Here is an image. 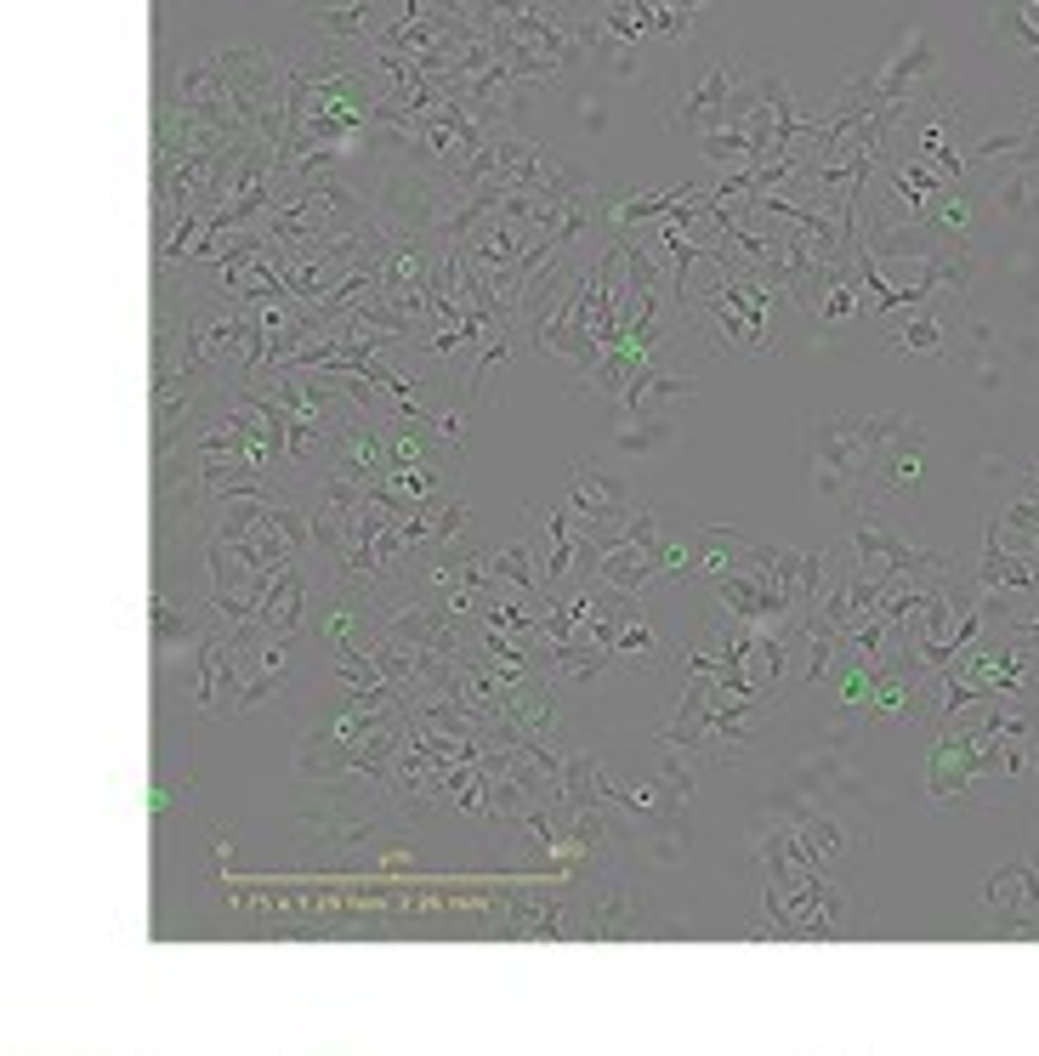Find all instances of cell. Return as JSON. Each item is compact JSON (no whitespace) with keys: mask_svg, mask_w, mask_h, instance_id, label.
I'll return each instance as SVG.
<instances>
[{"mask_svg":"<svg viewBox=\"0 0 1039 1056\" xmlns=\"http://www.w3.org/2000/svg\"><path fill=\"white\" fill-rule=\"evenodd\" d=\"M988 898L1005 903L1011 915H1028V909H1039V875L1028 869V863H1011V869H1000V875H994Z\"/></svg>","mask_w":1039,"mask_h":1056,"instance_id":"6da1fadb","label":"cell"}]
</instances>
